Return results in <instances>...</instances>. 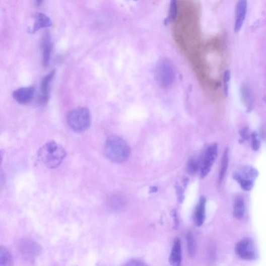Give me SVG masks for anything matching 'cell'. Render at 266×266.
I'll return each instance as SVG.
<instances>
[{
  "label": "cell",
  "instance_id": "obj_1",
  "mask_svg": "<svg viewBox=\"0 0 266 266\" xmlns=\"http://www.w3.org/2000/svg\"><path fill=\"white\" fill-rule=\"evenodd\" d=\"M66 155L63 147L54 141H49L41 147L37 153L38 160L50 169L58 167Z\"/></svg>",
  "mask_w": 266,
  "mask_h": 266
},
{
  "label": "cell",
  "instance_id": "obj_2",
  "mask_svg": "<svg viewBox=\"0 0 266 266\" xmlns=\"http://www.w3.org/2000/svg\"><path fill=\"white\" fill-rule=\"evenodd\" d=\"M130 150L127 144L117 136L109 137L104 146L106 157L115 163H122L129 158Z\"/></svg>",
  "mask_w": 266,
  "mask_h": 266
},
{
  "label": "cell",
  "instance_id": "obj_3",
  "mask_svg": "<svg viewBox=\"0 0 266 266\" xmlns=\"http://www.w3.org/2000/svg\"><path fill=\"white\" fill-rule=\"evenodd\" d=\"M155 78L158 85L162 88L171 87L175 79V70L173 62L167 58L160 59L157 63Z\"/></svg>",
  "mask_w": 266,
  "mask_h": 266
},
{
  "label": "cell",
  "instance_id": "obj_4",
  "mask_svg": "<svg viewBox=\"0 0 266 266\" xmlns=\"http://www.w3.org/2000/svg\"><path fill=\"white\" fill-rule=\"evenodd\" d=\"M68 121L70 127L75 131L81 132L86 131L91 124L89 110L86 107L73 110L68 114Z\"/></svg>",
  "mask_w": 266,
  "mask_h": 266
},
{
  "label": "cell",
  "instance_id": "obj_5",
  "mask_svg": "<svg viewBox=\"0 0 266 266\" xmlns=\"http://www.w3.org/2000/svg\"><path fill=\"white\" fill-rule=\"evenodd\" d=\"M18 249L22 257L29 261H34L41 251L40 245L36 241L29 238H24L20 240Z\"/></svg>",
  "mask_w": 266,
  "mask_h": 266
},
{
  "label": "cell",
  "instance_id": "obj_6",
  "mask_svg": "<svg viewBox=\"0 0 266 266\" xmlns=\"http://www.w3.org/2000/svg\"><path fill=\"white\" fill-rule=\"evenodd\" d=\"M235 252L244 260H254L258 257L256 246L251 238H246L239 241L236 245Z\"/></svg>",
  "mask_w": 266,
  "mask_h": 266
},
{
  "label": "cell",
  "instance_id": "obj_7",
  "mask_svg": "<svg viewBox=\"0 0 266 266\" xmlns=\"http://www.w3.org/2000/svg\"><path fill=\"white\" fill-rule=\"evenodd\" d=\"M218 154V146L216 144L211 146L207 150L201 171L202 178H205L210 173Z\"/></svg>",
  "mask_w": 266,
  "mask_h": 266
},
{
  "label": "cell",
  "instance_id": "obj_8",
  "mask_svg": "<svg viewBox=\"0 0 266 266\" xmlns=\"http://www.w3.org/2000/svg\"><path fill=\"white\" fill-rule=\"evenodd\" d=\"M107 205L109 209L113 212L123 211L127 205L126 197L121 193H114L107 198Z\"/></svg>",
  "mask_w": 266,
  "mask_h": 266
},
{
  "label": "cell",
  "instance_id": "obj_9",
  "mask_svg": "<svg viewBox=\"0 0 266 266\" xmlns=\"http://www.w3.org/2000/svg\"><path fill=\"white\" fill-rule=\"evenodd\" d=\"M34 95V88L24 87L15 90L12 96L16 102L20 104L26 105L32 101Z\"/></svg>",
  "mask_w": 266,
  "mask_h": 266
},
{
  "label": "cell",
  "instance_id": "obj_10",
  "mask_svg": "<svg viewBox=\"0 0 266 266\" xmlns=\"http://www.w3.org/2000/svg\"><path fill=\"white\" fill-rule=\"evenodd\" d=\"M41 46L43 64L44 66H47L49 64L50 59H51L53 49L51 35L48 32L45 33L42 38Z\"/></svg>",
  "mask_w": 266,
  "mask_h": 266
},
{
  "label": "cell",
  "instance_id": "obj_11",
  "mask_svg": "<svg viewBox=\"0 0 266 266\" xmlns=\"http://www.w3.org/2000/svg\"><path fill=\"white\" fill-rule=\"evenodd\" d=\"M55 75V71H53L45 76L41 82L40 101L41 104H45L49 99L50 85Z\"/></svg>",
  "mask_w": 266,
  "mask_h": 266
},
{
  "label": "cell",
  "instance_id": "obj_12",
  "mask_svg": "<svg viewBox=\"0 0 266 266\" xmlns=\"http://www.w3.org/2000/svg\"><path fill=\"white\" fill-rule=\"evenodd\" d=\"M240 94L242 101L247 111H251L253 108L255 101L252 90L245 83H243L240 88Z\"/></svg>",
  "mask_w": 266,
  "mask_h": 266
},
{
  "label": "cell",
  "instance_id": "obj_13",
  "mask_svg": "<svg viewBox=\"0 0 266 266\" xmlns=\"http://www.w3.org/2000/svg\"><path fill=\"white\" fill-rule=\"evenodd\" d=\"M247 11V2L240 1L238 2L236 10V19L234 30L236 32H239L246 18Z\"/></svg>",
  "mask_w": 266,
  "mask_h": 266
},
{
  "label": "cell",
  "instance_id": "obj_14",
  "mask_svg": "<svg viewBox=\"0 0 266 266\" xmlns=\"http://www.w3.org/2000/svg\"><path fill=\"white\" fill-rule=\"evenodd\" d=\"M35 20L33 27L29 30V32L33 33L39 29L48 28L52 26V22L46 15L39 13L35 16Z\"/></svg>",
  "mask_w": 266,
  "mask_h": 266
},
{
  "label": "cell",
  "instance_id": "obj_15",
  "mask_svg": "<svg viewBox=\"0 0 266 266\" xmlns=\"http://www.w3.org/2000/svg\"><path fill=\"white\" fill-rule=\"evenodd\" d=\"M182 260V252L180 240L176 238L172 248L169 262L171 266H181Z\"/></svg>",
  "mask_w": 266,
  "mask_h": 266
},
{
  "label": "cell",
  "instance_id": "obj_16",
  "mask_svg": "<svg viewBox=\"0 0 266 266\" xmlns=\"http://www.w3.org/2000/svg\"><path fill=\"white\" fill-rule=\"evenodd\" d=\"M206 198L202 196L199 200L194 215V220L196 225L200 227L203 225L206 219Z\"/></svg>",
  "mask_w": 266,
  "mask_h": 266
},
{
  "label": "cell",
  "instance_id": "obj_17",
  "mask_svg": "<svg viewBox=\"0 0 266 266\" xmlns=\"http://www.w3.org/2000/svg\"><path fill=\"white\" fill-rule=\"evenodd\" d=\"M13 256L9 249L0 245V266H12Z\"/></svg>",
  "mask_w": 266,
  "mask_h": 266
},
{
  "label": "cell",
  "instance_id": "obj_18",
  "mask_svg": "<svg viewBox=\"0 0 266 266\" xmlns=\"http://www.w3.org/2000/svg\"><path fill=\"white\" fill-rule=\"evenodd\" d=\"M240 175L243 179L254 182L258 176V172L252 166H246L243 168L241 174Z\"/></svg>",
  "mask_w": 266,
  "mask_h": 266
},
{
  "label": "cell",
  "instance_id": "obj_19",
  "mask_svg": "<svg viewBox=\"0 0 266 266\" xmlns=\"http://www.w3.org/2000/svg\"><path fill=\"white\" fill-rule=\"evenodd\" d=\"M187 249L190 257H194L196 253V244L194 236L191 231L187 232L186 236Z\"/></svg>",
  "mask_w": 266,
  "mask_h": 266
},
{
  "label": "cell",
  "instance_id": "obj_20",
  "mask_svg": "<svg viewBox=\"0 0 266 266\" xmlns=\"http://www.w3.org/2000/svg\"><path fill=\"white\" fill-rule=\"evenodd\" d=\"M245 213V204L242 197L236 199L234 207V214L237 219L243 218Z\"/></svg>",
  "mask_w": 266,
  "mask_h": 266
},
{
  "label": "cell",
  "instance_id": "obj_21",
  "mask_svg": "<svg viewBox=\"0 0 266 266\" xmlns=\"http://www.w3.org/2000/svg\"><path fill=\"white\" fill-rule=\"evenodd\" d=\"M177 2L172 1L170 3L169 15L167 18L164 21L165 25H168L170 23L174 22L177 18Z\"/></svg>",
  "mask_w": 266,
  "mask_h": 266
},
{
  "label": "cell",
  "instance_id": "obj_22",
  "mask_svg": "<svg viewBox=\"0 0 266 266\" xmlns=\"http://www.w3.org/2000/svg\"><path fill=\"white\" fill-rule=\"evenodd\" d=\"M234 178L239 183L241 188L244 190H250L254 186V182L243 179L239 173L235 174Z\"/></svg>",
  "mask_w": 266,
  "mask_h": 266
},
{
  "label": "cell",
  "instance_id": "obj_23",
  "mask_svg": "<svg viewBox=\"0 0 266 266\" xmlns=\"http://www.w3.org/2000/svg\"><path fill=\"white\" fill-rule=\"evenodd\" d=\"M228 165V150L226 149L222 161L221 169L219 175V182L221 183L226 175Z\"/></svg>",
  "mask_w": 266,
  "mask_h": 266
},
{
  "label": "cell",
  "instance_id": "obj_24",
  "mask_svg": "<svg viewBox=\"0 0 266 266\" xmlns=\"http://www.w3.org/2000/svg\"><path fill=\"white\" fill-rule=\"evenodd\" d=\"M231 78V72L229 70H226L223 76L224 81V92L226 97H227L229 93V86L228 83L230 81Z\"/></svg>",
  "mask_w": 266,
  "mask_h": 266
},
{
  "label": "cell",
  "instance_id": "obj_25",
  "mask_svg": "<svg viewBox=\"0 0 266 266\" xmlns=\"http://www.w3.org/2000/svg\"><path fill=\"white\" fill-rule=\"evenodd\" d=\"M198 163L193 158H191L188 162L187 171L189 174H193L196 172L198 170Z\"/></svg>",
  "mask_w": 266,
  "mask_h": 266
},
{
  "label": "cell",
  "instance_id": "obj_26",
  "mask_svg": "<svg viewBox=\"0 0 266 266\" xmlns=\"http://www.w3.org/2000/svg\"><path fill=\"white\" fill-rule=\"evenodd\" d=\"M252 148L254 151H258L260 147V142L258 133L253 132L251 136Z\"/></svg>",
  "mask_w": 266,
  "mask_h": 266
},
{
  "label": "cell",
  "instance_id": "obj_27",
  "mask_svg": "<svg viewBox=\"0 0 266 266\" xmlns=\"http://www.w3.org/2000/svg\"><path fill=\"white\" fill-rule=\"evenodd\" d=\"M123 266H148L143 260L133 258L127 261Z\"/></svg>",
  "mask_w": 266,
  "mask_h": 266
},
{
  "label": "cell",
  "instance_id": "obj_28",
  "mask_svg": "<svg viewBox=\"0 0 266 266\" xmlns=\"http://www.w3.org/2000/svg\"><path fill=\"white\" fill-rule=\"evenodd\" d=\"M176 192L178 198V202L182 204L184 201V190L179 186L176 185L175 186Z\"/></svg>",
  "mask_w": 266,
  "mask_h": 266
},
{
  "label": "cell",
  "instance_id": "obj_29",
  "mask_svg": "<svg viewBox=\"0 0 266 266\" xmlns=\"http://www.w3.org/2000/svg\"><path fill=\"white\" fill-rule=\"evenodd\" d=\"M240 135L241 138V143L245 141L248 140L249 138V133L248 128H244L240 131Z\"/></svg>",
  "mask_w": 266,
  "mask_h": 266
},
{
  "label": "cell",
  "instance_id": "obj_30",
  "mask_svg": "<svg viewBox=\"0 0 266 266\" xmlns=\"http://www.w3.org/2000/svg\"><path fill=\"white\" fill-rule=\"evenodd\" d=\"M171 215L174 221V229H177L179 226V221L177 218V213L175 210H173L171 212Z\"/></svg>",
  "mask_w": 266,
  "mask_h": 266
},
{
  "label": "cell",
  "instance_id": "obj_31",
  "mask_svg": "<svg viewBox=\"0 0 266 266\" xmlns=\"http://www.w3.org/2000/svg\"><path fill=\"white\" fill-rule=\"evenodd\" d=\"M6 181V176L4 172L0 171V189L4 186Z\"/></svg>",
  "mask_w": 266,
  "mask_h": 266
},
{
  "label": "cell",
  "instance_id": "obj_32",
  "mask_svg": "<svg viewBox=\"0 0 266 266\" xmlns=\"http://www.w3.org/2000/svg\"><path fill=\"white\" fill-rule=\"evenodd\" d=\"M4 152L0 149V166H1L4 159Z\"/></svg>",
  "mask_w": 266,
  "mask_h": 266
},
{
  "label": "cell",
  "instance_id": "obj_33",
  "mask_svg": "<svg viewBox=\"0 0 266 266\" xmlns=\"http://www.w3.org/2000/svg\"><path fill=\"white\" fill-rule=\"evenodd\" d=\"M157 188L156 187H153L151 189V193H154L156 192L157 191Z\"/></svg>",
  "mask_w": 266,
  "mask_h": 266
},
{
  "label": "cell",
  "instance_id": "obj_34",
  "mask_svg": "<svg viewBox=\"0 0 266 266\" xmlns=\"http://www.w3.org/2000/svg\"><path fill=\"white\" fill-rule=\"evenodd\" d=\"M97 266H106V265H103V264H98Z\"/></svg>",
  "mask_w": 266,
  "mask_h": 266
}]
</instances>
